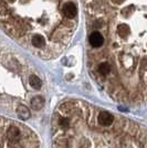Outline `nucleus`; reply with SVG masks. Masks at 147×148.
<instances>
[{"label": "nucleus", "instance_id": "obj_5", "mask_svg": "<svg viewBox=\"0 0 147 148\" xmlns=\"http://www.w3.org/2000/svg\"><path fill=\"white\" fill-rule=\"evenodd\" d=\"M29 82H30V85L34 88H40L42 86V82L41 80L38 77L37 75H31L30 79H29Z\"/></svg>", "mask_w": 147, "mask_h": 148}, {"label": "nucleus", "instance_id": "obj_6", "mask_svg": "<svg viewBox=\"0 0 147 148\" xmlns=\"http://www.w3.org/2000/svg\"><path fill=\"white\" fill-rule=\"evenodd\" d=\"M43 106V99L40 97V96H37L34 97L33 101H32V107L34 110H41Z\"/></svg>", "mask_w": 147, "mask_h": 148}, {"label": "nucleus", "instance_id": "obj_3", "mask_svg": "<svg viewBox=\"0 0 147 148\" xmlns=\"http://www.w3.org/2000/svg\"><path fill=\"white\" fill-rule=\"evenodd\" d=\"M89 42L91 44V47L94 48V49H98V48H101V47H103V44L105 42V39L104 37L98 32V31H94L91 33V36L89 38Z\"/></svg>", "mask_w": 147, "mask_h": 148}, {"label": "nucleus", "instance_id": "obj_7", "mask_svg": "<svg viewBox=\"0 0 147 148\" xmlns=\"http://www.w3.org/2000/svg\"><path fill=\"white\" fill-rule=\"evenodd\" d=\"M18 115L19 117L21 118H28L30 116V113H29V110L25 106H20L18 108Z\"/></svg>", "mask_w": 147, "mask_h": 148}, {"label": "nucleus", "instance_id": "obj_1", "mask_svg": "<svg viewBox=\"0 0 147 148\" xmlns=\"http://www.w3.org/2000/svg\"><path fill=\"white\" fill-rule=\"evenodd\" d=\"M52 148H147V127L82 99H67L52 116Z\"/></svg>", "mask_w": 147, "mask_h": 148}, {"label": "nucleus", "instance_id": "obj_2", "mask_svg": "<svg viewBox=\"0 0 147 148\" xmlns=\"http://www.w3.org/2000/svg\"><path fill=\"white\" fill-rule=\"evenodd\" d=\"M0 148H41L37 134L25 124L0 115Z\"/></svg>", "mask_w": 147, "mask_h": 148}, {"label": "nucleus", "instance_id": "obj_4", "mask_svg": "<svg viewBox=\"0 0 147 148\" xmlns=\"http://www.w3.org/2000/svg\"><path fill=\"white\" fill-rule=\"evenodd\" d=\"M62 11L64 13V16L69 19H73L76 17L78 14V8L74 5L73 2H67L63 8H62Z\"/></svg>", "mask_w": 147, "mask_h": 148}]
</instances>
